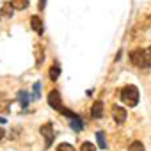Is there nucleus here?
I'll list each match as a JSON object with an SVG mask.
<instances>
[{
    "instance_id": "19",
    "label": "nucleus",
    "mask_w": 151,
    "mask_h": 151,
    "mask_svg": "<svg viewBox=\"0 0 151 151\" xmlns=\"http://www.w3.org/2000/svg\"><path fill=\"white\" fill-rule=\"evenodd\" d=\"M45 6H46V0H39V9H45Z\"/></svg>"
},
{
    "instance_id": "2",
    "label": "nucleus",
    "mask_w": 151,
    "mask_h": 151,
    "mask_svg": "<svg viewBox=\"0 0 151 151\" xmlns=\"http://www.w3.org/2000/svg\"><path fill=\"white\" fill-rule=\"evenodd\" d=\"M130 60L137 68H151V59L146 55V50H133L130 52Z\"/></svg>"
},
{
    "instance_id": "11",
    "label": "nucleus",
    "mask_w": 151,
    "mask_h": 151,
    "mask_svg": "<svg viewBox=\"0 0 151 151\" xmlns=\"http://www.w3.org/2000/svg\"><path fill=\"white\" fill-rule=\"evenodd\" d=\"M29 4H30V0H11V6H13V9H16V11L27 9Z\"/></svg>"
},
{
    "instance_id": "10",
    "label": "nucleus",
    "mask_w": 151,
    "mask_h": 151,
    "mask_svg": "<svg viewBox=\"0 0 151 151\" xmlns=\"http://www.w3.org/2000/svg\"><path fill=\"white\" fill-rule=\"evenodd\" d=\"M11 105V98L6 93H0V112H7Z\"/></svg>"
},
{
    "instance_id": "14",
    "label": "nucleus",
    "mask_w": 151,
    "mask_h": 151,
    "mask_svg": "<svg viewBox=\"0 0 151 151\" xmlns=\"http://www.w3.org/2000/svg\"><path fill=\"white\" fill-rule=\"evenodd\" d=\"M59 75H60V66H59V64H53L52 69H50V80L55 82V80L59 78Z\"/></svg>"
},
{
    "instance_id": "6",
    "label": "nucleus",
    "mask_w": 151,
    "mask_h": 151,
    "mask_svg": "<svg viewBox=\"0 0 151 151\" xmlns=\"http://www.w3.org/2000/svg\"><path fill=\"white\" fill-rule=\"evenodd\" d=\"M126 109H123V107H119V105H116V107H112V117L116 119V123L117 124H123L124 121H126Z\"/></svg>"
},
{
    "instance_id": "4",
    "label": "nucleus",
    "mask_w": 151,
    "mask_h": 151,
    "mask_svg": "<svg viewBox=\"0 0 151 151\" xmlns=\"http://www.w3.org/2000/svg\"><path fill=\"white\" fill-rule=\"evenodd\" d=\"M48 105L52 107V109H55V110H62L64 109V105H62V100H60V93L59 91H50L48 93Z\"/></svg>"
},
{
    "instance_id": "1",
    "label": "nucleus",
    "mask_w": 151,
    "mask_h": 151,
    "mask_svg": "<svg viewBox=\"0 0 151 151\" xmlns=\"http://www.w3.org/2000/svg\"><path fill=\"white\" fill-rule=\"evenodd\" d=\"M121 101L126 107H135L139 103V89L135 86H126L121 89Z\"/></svg>"
},
{
    "instance_id": "3",
    "label": "nucleus",
    "mask_w": 151,
    "mask_h": 151,
    "mask_svg": "<svg viewBox=\"0 0 151 151\" xmlns=\"http://www.w3.org/2000/svg\"><path fill=\"white\" fill-rule=\"evenodd\" d=\"M60 112L69 119V126H71L75 132H82V130H84L86 123H84V119H82L78 114H75V112H71V110H68V109H62Z\"/></svg>"
},
{
    "instance_id": "16",
    "label": "nucleus",
    "mask_w": 151,
    "mask_h": 151,
    "mask_svg": "<svg viewBox=\"0 0 151 151\" xmlns=\"http://www.w3.org/2000/svg\"><path fill=\"white\" fill-rule=\"evenodd\" d=\"M128 151H144V144L140 140H133L128 147Z\"/></svg>"
},
{
    "instance_id": "17",
    "label": "nucleus",
    "mask_w": 151,
    "mask_h": 151,
    "mask_svg": "<svg viewBox=\"0 0 151 151\" xmlns=\"http://www.w3.org/2000/svg\"><path fill=\"white\" fill-rule=\"evenodd\" d=\"M55 151H75V147H73L71 144H68V142H60Z\"/></svg>"
},
{
    "instance_id": "15",
    "label": "nucleus",
    "mask_w": 151,
    "mask_h": 151,
    "mask_svg": "<svg viewBox=\"0 0 151 151\" xmlns=\"http://www.w3.org/2000/svg\"><path fill=\"white\" fill-rule=\"evenodd\" d=\"M32 98L34 100H39L41 98V82H36L34 87H32Z\"/></svg>"
},
{
    "instance_id": "7",
    "label": "nucleus",
    "mask_w": 151,
    "mask_h": 151,
    "mask_svg": "<svg viewBox=\"0 0 151 151\" xmlns=\"http://www.w3.org/2000/svg\"><path fill=\"white\" fill-rule=\"evenodd\" d=\"M30 27H32V30H34L36 34H39V36H41L43 30H45V29H43V20H41L37 14H34V16L30 18Z\"/></svg>"
},
{
    "instance_id": "13",
    "label": "nucleus",
    "mask_w": 151,
    "mask_h": 151,
    "mask_svg": "<svg viewBox=\"0 0 151 151\" xmlns=\"http://www.w3.org/2000/svg\"><path fill=\"white\" fill-rule=\"evenodd\" d=\"M96 140H98V146L100 149H105L107 147V140H105V132H96Z\"/></svg>"
},
{
    "instance_id": "20",
    "label": "nucleus",
    "mask_w": 151,
    "mask_h": 151,
    "mask_svg": "<svg viewBox=\"0 0 151 151\" xmlns=\"http://www.w3.org/2000/svg\"><path fill=\"white\" fill-rule=\"evenodd\" d=\"M4 137H6V132H4V130H2V128H0V140H2V139H4Z\"/></svg>"
},
{
    "instance_id": "5",
    "label": "nucleus",
    "mask_w": 151,
    "mask_h": 151,
    "mask_svg": "<svg viewBox=\"0 0 151 151\" xmlns=\"http://www.w3.org/2000/svg\"><path fill=\"white\" fill-rule=\"evenodd\" d=\"M39 132H41V135L45 137V146L50 147L52 142H53V126H52V123H45Z\"/></svg>"
},
{
    "instance_id": "18",
    "label": "nucleus",
    "mask_w": 151,
    "mask_h": 151,
    "mask_svg": "<svg viewBox=\"0 0 151 151\" xmlns=\"http://www.w3.org/2000/svg\"><path fill=\"white\" fill-rule=\"evenodd\" d=\"M80 151H96V146H94V144H91V142H82Z\"/></svg>"
},
{
    "instance_id": "8",
    "label": "nucleus",
    "mask_w": 151,
    "mask_h": 151,
    "mask_svg": "<svg viewBox=\"0 0 151 151\" xmlns=\"http://www.w3.org/2000/svg\"><path fill=\"white\" fill-rule=\"evenodd\" d=\"M103 116V101H94L93 109H91V117L93 119H98Z\"/></svg>"
},
{
    "instance_id": "21",
    "label": "nucleus",
    "mask_w": 151,
    "mask_h": 151,
    "mask_svg": "<svg viewBox=\"0 0 151 151\" xmlns=\"http://www.w3.org/2000/svg\"><path fill=\"white\" fill-rule=\"evenodd\" d=\"M146 55H147V57H149V59H151V46H149V48H147V50H146Z\"/></svg>"
},
{
    "instance_id": "9",
    "label": "nucleus",
    "mask_w": 151,
    "mask_h": 151,
    "mask_svg": "<svg viewBox=\"0 0 151 151\" xmlns=\"http://www.w3.org/2000/svg\"><path fill=\"white\" fill-rule=\"evenodd\" d=\"M16 98H18V101H20L22 109H23V110H27V107H29V103H30V96H29V93H27V91H20Z\"/></svg>"
},
{
    "instance_id": "22",
    "label": "nucleus",
    "mask_w": 151,
    "mask_h": 151,
    "mask_svg": "<svg viewBox=\"0 0 151 151\" xmlns=\"http://www.w3.org/2000/svg\"><path fill=\"white\" fill-rule=\"evenodd\" d=\"M7 121H6V117H0V124H6Z\"/></svg>"
},
{
    "instance_id": "23",
    "label": "nucleus",
    "mask_w": 151,
    "mask_h": 151,
    "mask_svg": "<svg viewBox=\"0 0 151 151\" xmlns=\"http://www.w3.org/2000/svg\"><path fill=\"white\" fill-rule=\"evenodd\" d=\"M149 20H151V14H149Z\"/></svg>"
},
{
    "instance_id": "12",
    "label": "nucleus",
    "mask_w": 151,
    "mask_h": 151,
    "mask_svg": "<svg viewBox=\"0 0 151 151\" xmlns=\"http://www.w3.org/2000/svg\"><path fill=\"white\" fill-rule=\"evenodd\" d=\"M0 16H4V18L13 16V6H11V2H6L2 6V9H0Z\"/></svg>"
}]
</instances>
